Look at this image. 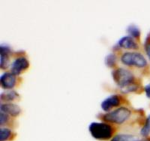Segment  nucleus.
Returning a JSON list of instances; mask_svg holds the SVG:
<instances>
[{"label":"nucleus","instance_id":"obj_1","mask_svg":"<svg viewBox=\"0 0 150 141\" xmlns=\"http://www.w3.org/2000/svg\"><path fill=\"white\" fill-rule=\"evenodd\" d=\"M89 131L92 137L98 140H108L112 136V126L105 123H92L89 125Z\"/></svg>","mask_w":150,"mask_h":141},{"label":"nucleus","instance_id":"obj_2","mask_svg":"<svg viewBox=\"0 0 150 141\" xmlns=\"http://www.w3.org/2000/svg\"><path fill=\"white\" fill-rule=\"evenodd\" d=\"M112 79L117 86L123 90L131 84L134 83V76L130 71L123 68H119L112 71Z\"/></svg>","mask_w":150,"mask_h":141},{"label":"nucleus","instance_id":"obj_3","mask_svg":"<svg viewBox=\"0 0 150 141\" xmlns=\"http://www.w3.org/2000/svg\"><path fill=\"white\" fill-rule=\"evenodd\" d=\"M131 111L127 107H121L111 112L105 113L103 116V119L108 123L114 124H122L131 116Z\"/></svg>","mask_w":150,"mask_h":141},{"label":"nucleus","instance_id":"obj_4","mask_svg":"<svg viewBox=\"0 0 150 141\" xmlns=\"http://www.w3.org/2000/svg\"><path fill=\"white\" fill-rule=\"evenodd\" d=\"M122 62L124 65L135 66L137 68H144L147 65V61L141 53L136 52H126L122 55Z\"/></svg>","mask_w":150,"mask_h":141},{"label":"nucleus","instance_id":"obj_5","mask_svg":"<svg viewBox=\"0 0 150 141\" xmlns=\"http://www.w3.org/2000/svg\"><path fill=\"white\" fill-rule=\"evenodd\" d=\"M29 62L26 57H18L11 64V72L14 75H19L21 72L29 68Z\"/></svg>","mask_w":150,"mask_h":141},{"label":"nucleus","instance_id":"obj_6","mask_svg":"<svg viewBox=\"0 0 150 141\" xmlns=\"http://www.w3.org/2000/svg\"><path fill=\"white\" fill-rule=\"evenodd\" d=\"M16 75L11 72H5L1 75L0 83L1 86L5 89H11L14 88L16 84Z\"/></svg>","mask_w":150,"mask_h":141},{"label":"nucleus","instance_id":"obj_7","mask_svg":"<svg viewBox=\"0 0 150 141\" xmlns=\"http://www.w3.org/2000/svg\"><path fill=\"white\" fill-rule=\"evenodd\" d=\"M120 102H121V100H120V98L119 95H110V96H109V97H108L103 101L101 104V109L104 111L108 112L112 107H117V106L120 105Z\"/></svg>","mask_w":150,"mask_h":141},{"label":"nucleus","instance_id":"obj_8","mask_svg":"<svg viewBox=\"0 0 150 141\" xmlns=\"http://www.w3.org/2000/svg\"><path fill=\"white\" fill-rule=\"evenodd\" d=\"M118 44H119V46L124 48V49L137 50L139 48L138 44L134 39V38L129 35L121 38L118 41Z\"/></svg>","mask_w":150,"mask_h":141},{"label":"nucleus","instance_id":"obj_9","mask_svg":"<svg viewBox=\"0 0 150 141\" xmlns=\"http://www.w3.org/2000/svg\"><path fill=\"white\" fill-rule=\"evenodd\" d=\"M0 110H1V112L7 113L8 115H10L11 116H17L21 112V107L17 104H11V103L2 104L0 106Z\"/></svg>","mask_w":150,"mask_h":141},{"label":"nucleus","instance_id":"obj_10","mask_svg":"<svg viewBox=\"0 0 150 141\" xmlns=\"http://www.w3.org/2000/svg\"><path fill=\"white\" fill-rule=\"evenodd\" d=\"M138 138L134 135L129 134H118L115 135L110 141H137Z\"/></svg>","mask_w":150,"mask_h":141},{"label":"nucleus","instance_id":"obj_11","mask_svg":"<svg viewBox=\"0 0 150 141\" xmlns=\"http://www.w3.org/2000/svg\"><path fill=\"white\" fill-rule=\"evenodd\" d=\"M0 98H1V100L4 101H14L15 99L18 98L19 95L15 91L10 90L1 94Z\"/></svg>","mask_w":150,"mask_h":141},{"label":"nucleus","instance_id":"obj_12","mask_svg":"<svg viewBox=\"0 0 150 141\" xmlns=\"http://www.w3.org/2000/svg\"><path fill=\"white\" fill-rule=\"evenodd\" d=\"M127 33L129 34V36L132 38H139L140 35V30L136 25L131 24L127 28Z\"/></svg>","mask_w":150,"mask_h":141},{"label":"nucleus","instance_id":"obj_13","mask_svg":"<svg viewBox=\"0 0 150 141\" xmlns=\"http://www.w3.org/2000/svg\"><path fill=\"white\" fill-rule=\"evenodd\" d=\"M150 134V114L147 116L145 121V123L143 125V128L140 130V134L144 137H147Z\"/></svg>","mask_w":150,"mask_h":141},{"label":"nucleus","instance_id":"obj_14","mask_svg":"<svg viewBox=\"0 0 150 141\" xmlns=\"http://www.w3.org/2000/svg\"><path fill=\"white\" fill-rule=\"evenodd\" d=\"M11 131L7 128H0V141H7L11 137Z\"/></svg>","mask_w":150,"mask_h":141},{"label":"nucleus","instance_id":"obj_15","mask_svg":"<svg viewBox=\"0 0 150 141\" xmlns=\"http://www.w3.org/2000/svg\"><path fill=\"white\" fill-rule=\"evenodd\" d=\"M9 65V56L8 53H0V68L5 69Z\"/></svg>","mask_w":150,"mask_h":141},{"label":"nucleus","instance_id":"obj_16","mask_svg":"<svg viewBox=\"0 0 150 141\" xmlns=\"http://www.w3.org/2000/svg\"><path fill=\"white\" fill-rule=\"evenodd\" d=\"M116 56H115L114 54H110L108 55V56H106L105 58V64L107 65V66L110 67H113L115 66L116 65Z\"/></svg>","mask_w":150,"mask_h":141},{"label":"nucleus","instance_id":"obj_17","mask_svg":"<svg viewBox=\"0 0 150 141\" xmlns=\"http://www.w3.org/2000/svg\"><path fill=\"white\" fill-rule=\"evenodd\" d=\"M8 120V115L3 112L0 113V125H3L7 123Z\"/></svg>","mask_w":150,"mask_h":141},{"label":"nucleus","instance_id":"obj_18","mask_svg":"<svg viewBox=\"0 0 150 141\" xmlns=\"http://www.w3.org/2000/svg\"><path fill=\"white\" fill-rule=\"evenodd\" d=\"M145 51H146V53L147 56H148L149 59L150 60V41H146V42Z\"/></svg>","mask_w":150,"mask_h":141},{"label":"nucleus","instance_id":"obj_19","mask_svg":"<svg viewBox=\"0 0 150 141\" xmlns=\"http://www.w3.org/2000/svg\"><path fill=\"white\" fill-rule=\"evenodd\" d=\"M144 91L146 92V97L148 98H150V83L146 85L144 88Z\"/></svg>","mask_w":150,"mask_h":141},{"label":"nucleus","instance_id":"obj_20","mask_svg":"<svg viewBox=\"0 0 150 141\" xmlns=\"http://www.w3.org/2000/svg\"><path fill=\"white\" fill-rule=\"evenodd\" d=\"M137 141H150V137H147L143 138V139L141 140L139 139Z\"/></svg>","mask_w":150,"mask_h":141}]
</instances>
